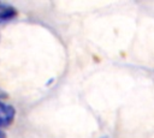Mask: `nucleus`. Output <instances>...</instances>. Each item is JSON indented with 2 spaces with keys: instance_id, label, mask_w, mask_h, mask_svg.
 I'll list each match as a JSON object with an SVG mask.
<instances>
[{
  "instance_id": "nucleus-1",
  "label": "nucleus",
  "mask_w": 154,
  "mask_h": 138,
  "mask_svg": "<svg viewBox=\"0 0 154 138\" xmlns=\"http://www.w3.org/2000/svg\"><path fill=\"white\" fill-rule=\"evenodd\" d=\"M14 114H16V110L12 106L0 102V127L8 126L13 121Z\"/></svg>"
},
{
  "instance_id": "nucleus-2",
  "label": "nucleus",
  "mask_w": 154,
  "mask_h": 138,
  "mask_svg": "<svg viewBox=\"0 0 154 138\" xmlns=\"http://www.w3.org/2000/svg\"><path fill=\"white\" fill-rule=\"evenodd\" d=\"M14 16H16V11L13 7L5 4H0V23L12 19Z\"/></svg>"
},
{
  "instance_id": "nucleus-3",
  "label": "nucleus",
  "mask_w": 154,
  "mask_h": 138,
  "mask_svg": "<svg viewBox=\"0 0 154 138\" xmlns=\"http://www.w3.org/2000/svg\"><path fill=\"white\" fill-rule=\"evenodd\" d=\"M0 138H5V133L2 131H0Z\"/></svg>"
}]
</instances>
